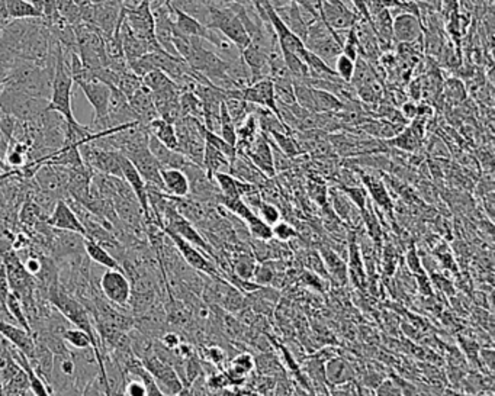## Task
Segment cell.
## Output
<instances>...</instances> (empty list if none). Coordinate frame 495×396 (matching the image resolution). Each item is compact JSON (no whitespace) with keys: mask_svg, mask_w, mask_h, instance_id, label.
I'll use <instances>...</instances> for the list:
<instances>
[{"mask_svg":"<svg viewBox=\"0 0 495 396\" xmlns=\"http://www.w3.org/2000/svg\"><path fill=\"white\" fill-rule=\"evenodd\" d=\"M73 77L70 75L67 61H65L64 48L58 53L54 67V76L51 83V96L47 109L60 114L67 123H76L77 119L73 115L72 108V90H73Z\"/></svg>","mask_w":495,"mask_h":396,"instance_id":"obj_1","label":"cell"},{"mask_svg":"<svg viewBox=\"0 0 495 396\" xmlns=\"http://www.w3.org/2000/svg\"><path fill=\"white\" fill-rule=\"evenodd\" d=\"M48 102L50 99L32 97L8 86H4L0 90V109L22 122L38 119L47 111Z\"/></svg>","mask_w":495,"mask_h":396,"instance_id":"obj_2","label":"cell"},{"mask_svg":"<svg viewBox=\"0 0 495 396\" xmlns=\"http://www.w3.org/2000/svg\"><path fill=\"white\" fill-rule=\"evenodd\" d=\"M343 40L340 34H336L318 18L308 25L304 45L327 64H332L342 54Z\"/></svg>","mask_w":495,"mask_h":396,"instance_id":"obj_3","label":"cell"},{"mask_svg":"<svg viewBox=\"0 0 495 396\" xmlns=\"http://www.w3.org/2000/svg\"><path fill=\"white\" fill-rule=\"evenodd\" d=\"M50 304L57 308L62 317L67 319L75 326L86 331L96 343H99V339L94 336V329L92 325L90 315L85 305H82L73 296H70L65 290H60L58 287H51L48 295Z\"/></svg>","mask_w":495,"mask_h":396,"instance_id":"obj_4","label":"cell"},{"mask_svg":"<svg viewBox=\"0 0 495 396\" xmlns=\"http://www.w3.org/2000/svg\"><path fill=\"white\" fill-rule=\"evenodd\" d=\"M163 231H164V234H166V237L173 243L175 248L178 250V253L183 258V261L187 264L190 269L200 272L202 275H207V276H221L217 263L210 255H207L202 250L195 247L193 244H190L189 241H186L185 238H182L180 236H178L170 229L164 228Z\"/></svg>","mask_w":495,"mask_h":396,"instance_id":"obj_5","label":"cell"},{"mask_svg":"<svg viewBox=\"0 0 495 396\" xmlns=\"http://www.w3.org/2000/svg\"><path fill=\"white\" fill-rule=\"evenodd\" d=\"M79 153L86 166H89L90 169L101 172L102 175L122 179L118 150H108L89 141L79 145Z\"/></svg>","mask_w":495,"mask_h":396,"instance_id":"obj_6","label":"cell"},{"mask_svg":"<svg viewBox=\"0 0 495 396\" xmlns=\"http://www.w3.org/2000/svg\"><path fill=\"white\" fill-rule=\"evenodd\" d=\"M146 369L154 378L157 386L163 395H180L183 390V383L178 376L175 368L169 363L163 361L154 351L140 358Z\"/></svg>","mask_w":495,"mask_h":396,"instance_id":"obj_7","label":"cell"},{"mask_svg":"<svg viewBox=\"0 0 495 396\" xmlns=\"http://www.w3.org/2000/svg\"><path fill=\"white\" fill-rule=\"evenodd\" d=\"M5 272L8 277L9 287L15 292L22 304L32 302V287H34V280L32 275H29L23 266V263L19 260V255L15 251H9L4 255Z\"/></svg>","mask_w":495,"mask_h":396,"instance_id":"obj_8","label":"cell"},{"mask_svg":"<svg viewBox=\"0 0 495 396\" xmlns=\"http://www.w3.org/2000/svg\"><path fill=\"white\" fill-rule=\"evenodd\" d=\"M320 18L330 29L340 34L342 31L350 29L360 15L356 11H350L343 0H321Z\"/></svg>","mask_w":495,"mask_h":396,"instance_id":"obj_9","label":"cell"},{"mask_svg":"<svg viewBox=\"0 0 495 396\" xmlns=\"http://www.w3.org/2000/svg\"><path fill=\"white\" fill-rule=\"evenodd\" d=\"M119 166H121V172H122V179L128 183L131 190H133V193L136 194V199L143 211L144 219L147 221V224H156L153 214H151V209H150V204H148L147 183L144 182V179L141 177V175L138 173L134 164L131 163V160L126 158L122 153H119Z\"/></svg>","mask_w":495,"mask_h":396,"instance_id":"obj_10","label":"cell"},{"mask_svg":"<svg viewBox=\"0 0 495 396\" xmlns=\"http://www.w3.org/2000/svg\"><path fill=\"white\" fill-rule=\"evenodd\" d=\"M126 158L131 160V163L134 164L144 182L147 183V187H153L157 190L163 192V183L160 177V170L161 166L160 163L156 160V157L151 154L148 150V145H143L138 148L131 150L124 154Z\"/></svg>","mask_w":495,"mask_h":396,"instance_id":"obj_11","label":"cell"},{"mask_svg":"<svg viewBox=\"0 0 495 396\" xmlns=\"http://www.w3.org/2000/svg\"><path fill=\"white\" fill-rule=\"evenodd\" d=\"M101 290L108 301L118 307H126L133 296V286L126 273L121 270L107 269L101 279Z\"/></svg>","mask_w":495,"mask_h":396,"instance_id":"obj_12","label":"cell"},{"mask_svg":"<svg viewBox=\"0 0 495 396\" xmlns=\"http://www.w3.org/2000/svg\"><path fill=\"white\" fill-rule=\"evenodd\" d=\"M80 87L83 94L89 101V104L93 108V122H101L108 115V104L111 96V84L104 83L97 79L87 80V82H77L75 83Z\"/></svg>","mask_w":495,"mask_h":396,"instance_id":"obj_13","label":"cell"},{"mask_svg":"<svg viewBox=\"0 0 495 396\" xmlns=\"http://www.w3.org/2000/svg\"><path fill=\"white\" fill-rule=\"evenodd\" d=\"M246 157L254 164V166L265 175L266 177H273L276 175L275 164H273V151H272V143L268 134L265 132H259L254 141L251 143Z\"/></svg>","mask_w":495,"mask_h":396,"instance_id":"obj_14","label":"cell"},{"mask_svg":"<svg viewBox=\"0 0 495 396\" xmlns=\"http://www.w3.org/2000/svg\"><path fill=\"white\" fill-rule=\"evenodd\" d=\"M47 224L55 229L70 231V233H76L83 236L85 238H89L87 231L82 224L80 218L64 199H58L55 202L51 215L47 216Z\"/></svg>","mask_w":495,"mask_h":396,"instance_id":"obj_15","label":"cell"},{"mask_svg":"<svg viewBox=\"0 0 495 396\" xmlns=\"http://www.w3.org/2000/svg\"><path fill=\"white\" fill-rule=\"evenodd\" d=\"M423 31L421 18L414 13L401 12L392 19V37L395 43H418L423 40Z\"/></svg>","mask_w":495,"mask_h":396,"instance_id":"obj_16","label":"cell"},{"mask_svg":"<svg viewBox=\"0 0 495 396\" xmlns=\"http://www.w3.org/2000/svg\"><path fill=\"white\" fill-rule=\"evenodd\" d=\"M356 234H357L356 229L349 231V234H347V255H349L347 275L356 287L365 289L366 270H365V264H363V260H361V254L359 250Z\"/></svg>","mask_w":495,"mask_h":396,"instance_id":"obj_17","label":"cell"},{"mask_svg":"<svg viewBox=\"0 0 495 396\" xmlns=\"http://www.w3.org/2000/svg\"><path fill=\"white\" fill-rule=\"evenodd\" d=\"M0 334H2L13 347L21 350L28 358L32 357L36 351L34 334L26 331L25 328L18 324L0 319Z\"/></svg>","mask_w":495,"mask_h":396,"instance_id":"obj_18","label":"cell"},{"mask_svg":"<svg viewBox=\"0 0 495 396\" xmlns=\"http://www.w3.org/2000/svg\"><path fill=\"white\" fill-rule=\"evenodd\" d=\"M332 205L334 214L339 216L340 221L346 222L353 229H359V226L363 222L361 212L339 187H334L332 190Z\"/></svg>","mask_w":495,"mask_h":396,"instance_id":"obj_19","label":"cell"},{"mask_svg":"<svg viewBox=\"0 0 495 396\" xmlns=\"http://www.w3.org/2000/svg\"><path fill=\"white\" fill-rule=\"evenodd\" d=\"M119 35H121L124 55H125L128 62L136 60V58H140V57H143V55H146L148 53H151L148 44L144 40H141L140 37H137L133 32V29L129 28V25L125 21V15H124L122 22H121Z\"/></svg>","mask_w":495,"mask_h":396,"instance_id":"obj_20","label":"cell"},{"mask_svg":"<svg viewBox=\"0 0 495 396\" xmlns=\"http://www.w3.org/2000/svg\"><path fill=\"white\" fill-rule=\"evenodd\" d=\"M324 376L327 385L339 386L354 380V370L342 357H330L324 365Z\"/></svg>","mask_w":495,"mask_h":396,"instance_id":"obj_21","label":"cell"},{"mask_svg":"<svg viewBox=\"0 0 495 396\" xmlns=\"http://www.w3.org/2000/svg\"><path fill=\"white\" fill-rule=\"evenodd\" d=\"M320 255L324 261V266L327 269L330 279H333L340 286L346 285L349 280V275H347V263L343 260V257L336 250L327 246L321 247Z\"/></svg>","mask_w":495,"mask_h":396,"instance_id":"obj_22","label":"cell"},{"mask_svg":"<svg viewBox=\"0 0 495 396\" xmlns=\"http://www.w3.org/2000/svg\"><path fill=\"white\" fill-rule=\"evenodd\" d=\"M229 175H233L234 177H237L241 182L259 186L260 183L266 182V176L263 175L254 164L249 160V157L237 154L236 158L229 163Z\"/></svg>","mask_w":495,"mask_h":396,"instance_id":"obj_23","label":"cell"},{"mask_svg":"<svg viewBox=\"0 0 495 396\" xmlns=\"http://www.w3.org/2000/svg\"><path fill=\"white\" fill-rule=\"evenodd\" d=\"M360 175V180L365 186L366 192H369L371 199L375 202L376 207H381L382 211L385 212H391L392 211V201H391V194L385 186V183L375 177L374 175H368L365 172H359Z\"/></svg>","mask_w":495,"mask_h":396,"instance_id":"obj_24","label":"cell"},{"mask_svg":"<svg viewBox=\"0 0 495 396\" xmlns=\"http://www.w3.org/2000/svg\"><path fill=\"white\" fill-rule=\"evenodd\" d=\"M160 177L163 192L175 197H185L189 194V180L180 169H161Z\"/></svg>","mask_w":495,"mask_h":396,"instance_id":"obj_25","label":"cell"},{"mask_svg":"<svg viewBox=\"0 0 495 396\" xmlns=\"http://www.w3.org/2000/svg\"><path fill=\"white\" fill-rule=\"evenodd\" d=\"M170 5L207 26L214 0H172Z\"/></svg>","mask_w":495,"mask_h":396,"instance_id":"obj_26","label":"cell"},{"mask_svg":"<svg viewBox=\"0 0 495 396\" xmlns=\"http://www.w3.org/2000/svg\"><path fill=\"white\" fill-rule=\"evenodd\" d=\"M83 247H85V251L89 255V258L92 261L97 263L99 266H104L105 269H111V270L125 272V269L121 266V263L114 255H111V253L105 247L99 244L97 241H94L92 238H85Z\"/></svg>","mask_w":495,"mask_h":396,"instance_id":"obj_27","label":"cell"},{"mask_svg":"<svg viewBox=\"0 0 495 396\" xmlns=\"http://www.w3.org/2000/svg\"><path fill=\"white\" fill-rule=\"evenodd\" d=\"M147 129H148L150 134L154 136L160 143H163L166 147L178 151L179 140H178V134H176V129H175L173 123L157 116L147 123Z\"/></svg>","mask_w":495,"mask_h":396,"instance_id":"obj_28","label":"cell"},{"mask_svg":"<svg viewBox=\"0 0 495 396\" xmlns=\"http://www.w3.org/2000/svg\"><path fill=\"white\" fill-rule=\"evenodd\" d=\"M229 163V158L224 153L205 143L202 167L211 179H214L215 173H228Z\"/></svg>","mask_w":495,"mask_h":396,"instance_id":"obj_29","label":"cell"},{"mask_svg":"<svg viewBox=\"0 0 495 396\" xmlns=\"http://www.w3.org/2000/svg\"><path fill=\"white\" fill-rule=\"evenodd\" d=\"M312 99H314L315 112H318V114L339 112L343 108V102L340 101V99L336 94L330 93L324 89L312 87Z\"/></svg>","mask_w":495,"mask_h":396,"instance_id":"obj_30","label":"cell"},{"mask_svg":"<svg viewBox=\"0 0 495 396\" xmlns=\"http://www.w3.org/2000/svg\"><path fill=\"white\" fill-rule=\"evenodd\" d=\"M62 340L67 343L69 346L75 347V348H87V347H93L96 354L99 357H102L101 354V347H99V343H96L86 331H83V329L80 328H67L65 331L62 333Z\"/></svg>","mask_w":495,"mask_h":396,"instance_id":"obj_31","label":"cell"},{"mask_svg":"<svg viewBox=\"0 0 495 396\" xmlns=\"http://www.w3.org/2000/svg\"><path fill=\"white\" fill-rule=\"evenodd\" d=\"M272 141H275V145L289 158H295L296 155L303 154V150L300 148L298 143H296L295 137L290 136V132H269L268 134Z\"/></svg>","mask_w":495,"mask_h":396,"instance_id":"obj_32","label":"cell"},{"mask_svg":"<svg viewBox=\"0 0 495 396\" xmlns=\"http://www.w3.org/2000/svg\"><path fill=\"white\" fill-rule=\"evenodd\" d=\"M254 368L263 376L278 378V376L285 375L282 366L279 365V361L271 353H263L259 357H256L254 358Z\"/></svg>","mask_w":495,"mask_h":396,"instance_id":"obj_33","label":"cell"},{"mask_svg":"<svg viewBox=\"0 0 495 396\" xmlns=\"http://www.w3.org/2000/svg\"><path fill=\"white\" fill-rule=\"evenodd\" d=\"M6 8L11 19H25V18H43L34 5L26 0H6Z\"/></svg>","mask_w":495,"mask_h":396,"instance_id":"obj_34","label":"cell"},{"mask_svg":"<svg viewBox=\"0 0 495 396\" xmlns=\"http://www.w3.org/2000/svg\"><path fill=\"white\" fill-rule=\"evenodd\" d=\"M141 79H143V86H146L151 93L160 92V90H164V89H169V87L176 84L166 73L158 70V69H154V70L148 72Z\"/></svg>","mask_w":495,"mask_h":396,"instance_id":"obj_35","label":"cell"},{"mask_svg":"<svg viewBox=\"0 0 495 396\" xmlns=\"http://www.w3.org/2000/svg\"><path fill=\"white\" fill-rule=\"evenodd\" d=\"M6 308H8L9 314L12 315L13 321H15L19 326H22V328L26 329V331L32 333V328H31L29 321H28V318H26V315H25L23 305H22V302H21V299H19V296H18L15 292H9L8 298H6Z\"/></svg>","mask_w":495,"mask_h":396,"instance_id":"obj_36","label":"cell"},{"mask_svg":"<svg viewBox=\"0 0 495 396\" xmlns=\"http://www.w3.org/2000/svg\"><path fill=\"white\" fill-rule=\"evenodd\" d=\"M126 97H129L136 90H138L143 86V79L137 76L133 70L128 69L122 73H118L115 84Z\"/></svg>","mask_w":495,"mask_h":396,"instance_id":"obj_37","label":"cell"},{"mask_svg":"<svg viewBox=\"0 0 495 396\" xmlns=\"http://www.w3.org/2000/svg\"><path fill=\"white\" fill-rule=\"evenodd\" d=\"M336 187H339L349 197V199L357 207V209L361 214L366 211L369 197H368V192H366L365 186H357V185L344 186V185H340V186H336Z\"/></svg>","mask_w":495,"mask_h":396,"instance_id":"obj_38","label":"cell"},{"mask_svg":"<svg viewBox=\"0 0 495 396\" xmlns=\"http://www.w3.org/2000/svg\"><path fill=\"white\" fill-rule=\"evenodd\" d=\"M221 123H219V136L231 145H234L236 147V143H237V129H236V125L233 122V119H231L227 108H225V104L222 102L221 104Z\"/></svg>","mask_w":495,"mask_h":396,"instance_id":"obj_39","label":"cell"},{"mask_svg":"<svg viewBox=\"0 0 495 396\" xmlns=\"http://www.w3.org/2000/svg\"><path fill=\"white\" fill-rule=\"evenodd\" d=\"M298 237V229L292 226L289 222L279 219L272 225V238L279 243H289Z\"/></svg>","mask_w":495,"mask_h":396,"instance_id":"obj_40","label":"cell"},{"mask_svg":"<svg viewBox=\"0 0 495 396\" xmlns=\"http://www.w3.org/2000/svg\"><path fill=\"white\" fill-rule=\"evenodd\" d=\"M445 92L447 101L455 105L462 104L467 99V89L459 79H449L445 84Z\"/></svg>","mask_w":495,"mask_h":396,"instance_id":"obj_41","label":"cell"},{"mask_svg":"<svg viewBox=\"0 0 495 396\" xmlns=\"http://www.w3.org/2000/svg\"><path fill=\"white\" fill-rule=\"evenodd\" d=\"M229 369L241 376H249L254 370V357L250 353H240L229 363Z\"/></svg>","mask_w":495,"mask_h":396,"instance_id":"obj_42","label":"cell"},{"mask_svg":"<svg viewBox=\"0 0 495 396\" xmlns=\"http://www.w3.org/2000/svg\"><path fill=\"white\" fill-rule=\"evenodd\" d=\"M354 67H356V61L349 58L344 54H340L334 60V72L346 83L352 82V77H353V73H354Z\"/></svg>","mask_w":495,"mask_h":396,"instance_id":"obj_43","label":"cell"},{"mask_svg":"<svg viewBox=\"0 0 495 396\" xmlns=\"http://www.w3.org/2000/svg\"><path fill=\"white\" fill-rule=\"evenodd\" d=\"M256 214L259 215V218L263 222H266L271 226L281 219V211L273 204L266 202V201H261V204L259 205Z\"/></svg>","mask_w":495,"mask_h":396,"instance_id":"obj_44","label":"cell"},{"mask_svg":"<svg viewBox=\"0 0 495 396\" xmlns=\"http://www.w3.org/2000/svg\"><path fill=\"white\" fill-rule=\"evenodd\" d=\"M305 266L312 272L315 273L317 276L322 277V279H330L328 273H327V269L324 266V261L320 255V253L317 251H308L307 253V257H305Z\"/></svg>","mask_w":495,"mask_h":396,"instance_id":"obj_45","label":"cell"},{"mask_svg":"<svg viewBox=\"0 0 495 396\" xmlns=\"http://www.w3.org/2000/svg\"><path fill=\"white\" fill-rule=\"evenodd\" d=\"M342 54L347 55L349 58L354 60L359 57V43H357V37H356V29L354 25L347 29V35L343 40V45H342Z\"/></svg>","mask_w":495,"mask_h":396,"instance_id":"obj_46","label":"cell"},{"mask_svg":"<svg viewBox=\"0 0 495 396\" xmlns=\"http://www.w3.org/2000/svg\"><path fill=\"white\" fill-rule=\"evenodd\" d=\"M124 395H129V396H146L147 395V387L144 385V382L138 378H131L126 379L125 378V383H124Z\"/></svg>","mask_w":495,"mask_h":396,"instance_id":"obj_47","label":"cell"},{"mask_svg":"<svg viewBox=\"0 0 495 396\" xmlns=\"http://www.w3.org/2000/svg\"><path fill=\"white\" fill-rule=\"evenodd\" d=\"M407 264H408L410 270H411L417 277H418V276H425V272H424V269H423V264H421V261H420V257H418V254L415 253L414 248H411V250L408 251V254H407Z\"/></svg>","mask_w":495,"mask_h":396,"instance_id":"obj_48","label":"cell"},{"mask_svg":"<svg viewBox=\"0 0 495 396\" xmlns=\"http://www.w3.org/2000/svg\"><path fill=\"white\" fill-rule=\"evenodd\" d=\"M375 393H378V395H403V387L398 383H393L392 380H385L375 390Z\"/></svg>","mask_w":495,"mask_h":396,"instance_id":"obj_49","label":"cell"},{"mask_svg":"<svg viewBox=\"0 0 495 396\" xmlns=\"http://www.w3.org/2000/svg\"><path fill=\"white\" fill-rule=\"evenodd\" d=\"M207 358H208L210 361H212L215 366H219L221 363L227 358V354H225V351H224L221 347L212 346V347H208V348H207Z\"/></svg>","mask_w":495,"mask_h":396,"instance_id":"obj_50","label":"cell"},{"mask_svg":"<svg viewBox=\"0 0 495 396\" xmlns=\"http://www.w3.org/2000/svg\"><path fill=\"white\" fill-rule=\"evenodd\" d=\"M23 266H25L26 272H28L29 275H32V276H37V275L41 273V270H43V263H41V260L37 258V257H28L26 261L23 263Z\"/></svg>","mask_w":495,"mask_h":396,"instance_id":"obj_51","label":"cell"},{"mask_svg":"<svg viewBox=\"0 0 495 396\" xmlns=\"http://www.w3.org/2000/svg\"><path fill=\"white\" fill-rule=\"evenodd\" d=\"M180 343H182V339H180L178 334H175V333L164 334V336H163V340H161V344H163L164 347L169 348V350H173V351L180 346Z\"/></svg>","mask_w":495,"mask_h":396,"instance_id":"obj_52","label":"cell"},{"mask_svg":"<svg viewBox=\"0 0 495 396\" xmlns=\"http://www.w3.org/2000/svg\"><path fill=\"white\" fill-rule=\"evenodd\" d=\"M401 115L406 118V119H415L417 115H418V106L411 104V102H407L403 105L401 108Z\"/></svg>","mask_w":495,"mask_h":396,"instance_id":"obj_53","label":"cell"},{"mask_svg":"<svg viewBox=\"0 0 495 396\" xmlns=\"http://www.w3.org/2000/svg\"><path fill=\"white\" fill-rule=\"evenodd\" d=\"M0 19L9 21V13H8V8H6V0H0Z\"/></svg>","mask_w":495,"mask_h":396,"instance_id":"obj_54","label":"cell"},{"mask_svg":"<svg viewBox=\"0 0 495 396\" xmlns=\"http://www.w3.org/2000/svg\"><path fill=\"white\" fill-rule=\"evenodd\" d=\"M11 170H13V169L8 166V163L5 161V158H2V157H0V175H4V173H8V172H11Z\"/></svg>","mask_w":495,"mask_h":396,"instance_id":"obj_55","label":"cell"}]
</instances>
